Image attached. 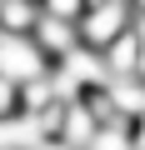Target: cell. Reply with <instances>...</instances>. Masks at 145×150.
I'll use <instances>...</instances> for the list:
<instances>
[{
    "label": "cell",
    "instance_id": "obj_8",
    "mask_svg": "<svg viewBox=\"0 0 145 150\" xmlns=\"http://www.w3.org/2000/svg\"><path fill=\"white\" fill-rule=\"evenodd\" d=\"M130 150H145V115L130 120Z\"/></svg>",
    "mask_w": 145,
    "mask_h": 150
},
{
    "label": "cell",
    "instance_id": "obj_3",
    "mask_svg": "<svg viewBox=\"0 0 145 150\" xmlns=\"http://www.w3.org/2000/svg\"><path fill=\"white\" fill-rule=\"evenodd\" d=\"M30 35H35V45L45 50L50 65L65 60L70 50H80V25H70V20H50V15H40V25H35Z\"/></svg>",
    "mask_w": 145,
    "mask_h": 150
},
{
    "label": "cell",
    "instance_id": "obj_6",
    "mask_svg": "<svg viewBox=\"0 0 145 150\" xmlns=\"http://www.w3.org/2000/svg\"><path fill=\"white\" fill-rule=\"evenodd\" d=\"M85 10H90V0H40V15H50V20H70V25H80Z\"/></svg>",
    "mask_w": 145,
    "mask_h": 150
},
{
    "label": "cell",
    "instance_id": "obj_5",
    "mask_svg": "<svg viewBox=\"0 0 145 150\" xmlns=\"http://www.w3.org/2000/svg\"><path fill=\"white\" fill-rule=\"evenodd\" d=\"M40 25V0H0V30L5 35H30Z\"/></svg>",
    "mask_w": 145,
    "mask_h": 150
},
{
    "label": "cell",
    "instance_id": "obj_9",
    "mask_svg": "<svg viewBox=\"0 0 145 150\" xmlns=\"http://www.w3.org/2000/svg\"><path fill=\"white\" fill-rule=\"evenodd\" d=\"M130 5H135V15H145V0H130Z\"/></svg>",
    "mask_w": 145,
    "mask_h": 150
},
{
    "label": "cell",
    "instance_id": "obj_2",
    "mask_svg": "<svg viewBox=\"0 0 145 150\" xmlns=\"http://www.w3.org/2000/svg\"><path fill=\"white\" fill-rule=\"evenodd\" d=\"M0 75L10 85H30L40 75H50V60L35 45V35H5L0 30Z\"/></svg>",
    "mask_w": 145,
    "mask_h": 150
},
{
    "label": "cell",
    "instance_id": "obj_4",
    "mask_svg": "<svg viewBox=\"0 0 145 150\" xmlns=\"http://www.w3.org/2000/svg\"><path fill=\"white\" fill-rule=\"evenodd\" d=\"M140 20V15H135ZM105 70H110V80H115V75H140V55H145V40H140V25H130L120 40H110L105 50Z\"/></svg>",
    "mask_w": 145,
    "mask_h": 150
},
{
    "label": "cell",
    "instance_id": "obj_1",
    "mask_svg": "<svg viewBox=\"0 0 145 150\" xmlns=\"http://www.w3.org/2000/svg\"><path fill=\"white\" fill-rule=\"evenodd\" d=\"M130 25H135V5H130V0H90V10L80 15V45L105 50Z\"/></svg>",
    "mask_w": 145,
    "mask_h": 150
},
{
    "label": "cell",
    "instance_id": "obj_7",
    "mask_svg": "<svg viewBox=\"0 0 145 150\" xmlns=\"http://www.w3.org/2000/svg\"><path fill=\"white\" fill-rule=\"evenodd\" d=\"M20 110V85H10L5 75H0V120H10Z\"/></svg>",
    "mask_w": 145,
    "mask_h": 150
}]
</instances>
